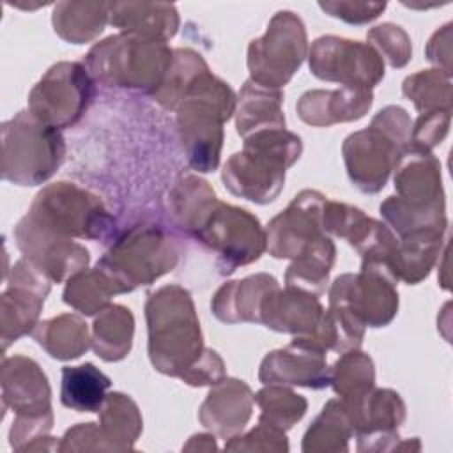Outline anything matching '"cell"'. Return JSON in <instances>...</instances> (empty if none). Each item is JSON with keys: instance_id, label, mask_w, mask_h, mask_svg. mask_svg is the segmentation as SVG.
<instances>
[{"instance_id": "obj_41", "label": "cell", "mask_w": 453, "mask_h": 453, "mask_svg": "<svg viewBox=\"0 0 453 453\" xmlns=\"http://www.w3.org/2000/svg\"><path fill=\"white\" fill-rule=\"evenodd\" d=\"M380 214L384 221L398 234V237L418 230L448 228L446 209H418L403 203L396 196H389L380 203Z\"/></svg>"}, {"instance_id": "obj_47", "label": "cell", "mask_w": 453, "mask_h": 453, "mask_svg": "<svg viewBox=\"0 0 453 453\" xmlns=\"http://www.w3.org/2000/svg\"><path fill=\"white\" fill-rule=\"evenodd\" d=\"M223 377H225V363L221 356L212 349H205L198 363L193 365L180 377V380H184L189 386H212Z\"/></svg>"}, {"instance_id": "obj_8", "label": "cell", "mask_w": 453, "mask_h": 453, "mask_svg": "<svg viewBox=\"0 0 453 453\" xmlns=\"http://www.w3.org/2000/svg\"><path fill=\"white\" fill-rule=\"evenodd\" d=\"M4 411L16 414L9 439L14 449H37L53 426L51 389L41 366L25 356L4 357L2 363Z\"/></svg>"}, {"instance_id": "obj_38", "label": "cell", "mask_w": 453, "mask_h": 453, "mask_svg": "<svg viewBox=\"0 0 453 453\" xmlns=\"http://www.w3.org/2000/svg\"><path fill=\"white\" fill-rule=\"evenodd\" d=\"M255 403L260 407L258 423L283 432L292 428L308 409L304 396L280 384H267L264 389H260L255 395Z\"/></svg>"}, {"instance_id": "obj_24", "label": "cell", "mask_w": 453, "mask_h": 453, "mask_svg": "<svg viewBox=\"0 0 453 453\" xmlns=\"http://www.w3.org/2000/svg\"><path fill=\"white\" fill-rule=\"evenodd\" d=\"M276 287H280L276 278L267 273H257L242 280L226 281L216 290L211 301V310L214 317L225 324H260L262 303Z\"/></svg>"}, {"instance_id": "obj_37", "label": "cell", "mask_w": 453, "mask_h": 453, "mask_svg": "<svg viewBox=\"0 0 453 453\" xmlns=\"http://www.w3.org/2000/svg\"><path fill=\"white\" fill-rule=\"evenodd\" d=\"M329 386L343 402L365 395L375 388V366L372 357L359 349L342 352V357L331 366Z\"/></svg>"}, {"instance_id": "obj_45", "label": "cell", "mask_w": 453, "mask_h": 453, "mask_svg": "<svg viewBox=\"0 0 453 453\" xmlns=\"http://www.w3.org/2000/svg\"><path fill=\"white\" fill-rule=\"evenodd\" d=\"M319 7L333 18L350 25H365L379 18L388 4L386 2H319Z\"/></svg>"}, {"instance_id": "obj_34", "label": "cell", "mask_w": 453, "mask_h": 453, "mask_svg": "<svg viewBox=\"0 0 453 453\" xmlns=\"http://www.w3.org/2000/svg\"><path fill=\"white\" fill-rule=\"evenodd\" d=\"M117 294H122L120 287L96 264V267L85 269L67 280L64 303L83 315H97L111 304L110 299Z\"/></svg>"}, {"instance_id": "obj_11", "label": "cell", "mask_w": 453, "mask_h": 453, "mask_svg": "<svg viewBox=\"0 0 453 453\" xmlns=\"http://www.w3.org/2000/svg\"><path fill=\"white\" fill-rule=\"evenodd\" d=\"M193 237L216 255L221 274H232L265 251V230L260 221L250 211L219 200Z\"/></svg>"}, {"instance_id": "obj_48", "label": "cell", "mask_w": 453, "mask_h": 453, "mask_svg": "<svg viewBox=\"0 0 453 453\" xmlns=\"http://www.w3.org/2000/svg\"><path fill=\"white\" fill-rule=\"evenodd\" d=\"M451 23H446L435 30L426 44V58L448 74H451Z\"/></svg>"}, {"instance_id": "obj_27", "label": "cell", "mask_w": 453, "mask_h": 453, "mask_svg": "<svg viewBox=\"0 0 453 453\" xmlns=\"http://www.w3.org/2000/svg\"><path fill=\"white\" fill-rule=\"evenodd\" d=\"M283 92L276 88L262 87L248 80L237 97L235 104V129L242 138L265 131V129H283Z\"/></svg>"}, {"instance_id": "obj_6", "label": "cell", "mask_w": 453, "mask_h": 453, "mask_svg": "<svg viewBox=\"0 0 453 453\" xmlns=\"http://www.w3.org/2000/svg\"><path fill=\"white\" fill-rule=\"evenodd\" d=\"M65 142L60 129L28 110L2 124V177L18 186L46 182L64 163Z\"/></svg>"}, {"instance_id": "obj_36", "label": "cell", "mask_w": 453, "mask_h": 453, "mask_svg": "<svg viewBox=\"0 0 453 453\" xmlns=\"http://www.w3.org/2000/svg\"><path fill=\"white\" fill-rule=\"evenodd\" d=\"M354 435L352 421L343 402L329 400L303 437V451L338 453L349 449V439Z\"/></svg>"}, {"instance_id": "obj_39", "label": "cell", "mask_w": 453, "mask_h": 453, "mask_svg": "<svg viewBox=\"0 0 453 453\" xmlns=\"http://www.w3.org/2000/svg\"><path fill=\"white\" fill-rule=\"evenodd\" d=\"M451 74L441 69H425L409 74L402 83V92L412 101L419 113L451 110Z\"/></svg>"}, {"instance_id": "obj_35", "label": "cell", "mask_w": 453, "mask_h": 453, "mask_svg": "<svg viewBox=\"0 0 453 453\" xmlns=\"http://www.w3.org/2000/svg\"><path fill=\"white\" fill-rule=\"evenodd\" d=\"M334 257L336 248L331 237H320L299 258L292 260L285 273V287H294L313 296H320L326 290Z\"/></svg>"}, {"instance_id": "obj_3", "label": "cell", "mask_w": 453, "mask_h": 453, "mask_svg": "<svg viewBox=\"0 0 453 453\" xmlns=\"http://www.w3.org/2000/svg\"><path fill=\"white\" fill-rule=\"evenodd\" d=\"M303 152L301 138L283 129H265L244 138V149L232 154L221 172L225 188L255 203L276 200L285 184V170Z\"/></svg>"}, {"instance_id": "obj_7", "label": "cell", "mask_w": 453, "mask_h": 453, "mask_svg": "<svg viewBox=\"0 0 453 453\" xmlns=\"http://www.w3.org/2000/svg\"><path fill=\"white\" fill-rule=\"evenodd\" d=\"M34 230L62 239H106L115 226L103 202L71 182L42 188L21 218Z\"/></svg>"}, {"instance_id": "obj_42", "label": "cell", "mask_w": 453, "mask_h": 453, "mask_svg": "<svg viewBox=\"0 0 453 453\" xmlns=\"http://www.w3.org/2000/svg\"><path fill=\"white\" fill-rule=\"evenodd\" d=\"M368 44L384 57L391 67H403L412 57V44L407 32L395 23H382L368 30Z\"/></svg>"}, {"instance_id": "obj_2", "label": "cell", "mask_w": 453, "mask_h": 453, "mask_svg": "<svg viewBox=\"0 0 453 453\" xmlns=\"http://www.w3.org/2000/svg\"><path fill=\"white\" fill-rule=\"evenodd\" d=\"M237 97L232 87L209 69L202 71L186 88L177 111V129L188 163L209 173L219 165L223 124L235 113Z\"/></svg>"}, {"instance_id": "obj_4", "label": "cell", "mask_w": 453, "mask_h": 453, "mask_svg": "<svg viewBox=\"0 0 453 453\" xmlns=\"http://www.w3.org/2000/svg\"><path fill=\"white\" fill-rule=\"evenodd\" d=\"M173 62L166 42L136 34H115L94 44L85 55V67L94 81L156 94Z\"/></svg>"}, {"instance_id": "obj_49", "label": "cell", "mask_w": 453, "mask_h": 453, "mask_svg": "<svg viewBox=\"0 0 453 453\" xmlns=\"http://www.w3.org/2000/svg\"><path fill=\"white\" fill-rule=\"evenodd\" d=\"M184 449H216V442H214V434H198L193 435L191 441L184 446Z\"/></svg>"}, {"instance_id": "obj_44", "label": "cell", "mask_w": 453, "mask_h": 453, "mask_svg": "<svg viewBox=\"0 0 453 453\" xmlns=\"http://www.w3.org/2000/svg\"><path fill=\"white\" fill-rule=\"evenodd\" d=\"M226 451H288L283 430L258 423L244 435H235L225 442Z\"/></svg>"}, {"instance_id": "obj_16", "label": "cell", "mask_w": 453, "mask_h": 453, "mask_svg": "<svg viewBox=\"0 0 453 453\" xmlns=\"http://www.w3.org/2000/svg\"><path fill=\"white\" fill-rule=\"evenodd\" d=\"M51 283L53 281L30 260L19 258L14 264L9 285L0 299L4 350L12 342L35 329Z\"/></svg>"}, {"instance_id": "obj_18", "label": "cell", "mask_w": 453, "mask_h": 453, "mask_svg": "<svg viewBox=\"0 0 453 453\" xmlns=\"http://www.w3.org/2000/svg\"><path fill=\"white\" fill-rule=\"evenodd\" d=\"M262 384L303 386L322 389L331 382V368L326 350L315 347L304 336H296L287 347L269 352L258 368Z\"/></svg>"}, {"instance_id": "obj_21", "label": "cell", "mask_w": 453, "mask_h": 453, "mask_svg": "<svg viewBox=\"0 0 453 453\" xmlns=\"http://www.w3.org/2000/svg\"><path fill=\"white\" fill-rule=\"evenodd\" d=\"M253 403L255 395L244 380L223 377L207 393L198 409V419L211 434L232 439L248 425Z\"/></svg>"}, {"instance_id": "obj_19", "label": "cell", "mask_w": 453, "mask_h": 453, "mask_svg": "<svg viewBox=\"0 0 453 453\" xmlns=\"http://www.w3.org/2000/svg\"><path fill=\"white\" fill-rule=\"evenodd\" d=\"M14 239L23 253V258L30 260L53 283H60L85 271L90 260L85 246L74 242L73 239L41 234L21 219L14 228Z\"/></svg>"}, {"instance_id": "obj_43", "label": "cell", "mask_w": 453, "mask_h": 453, "mask_svg": "<svg viewBox=\"0 0 453 453\" xmlns=\"http://www.w3.org/2000/svg\"><path fill=\"white\" fill-rule=\"evenodd\" d=\"M451 120V110H435L419 113L414 126H411V136L409 145L423 150H432L435 145H439L449 129Z\"/></svg>"}, {"instance_id": "obj_25", "label": "cell", "mask_w": 453, "mask_h": 453, "mask_svg": "<svg viewBox=\"0 0 453 453\" xmlns=\"http://www.w3.org/2000/svg\"><path fill=\"white\" fill-rule=\"evenodd\" d=\"M110 25L126 34H136L166 42L179 30V12L163 2H108Z\"/></svg>"}, {"instance_id": "obj_10", "label": "cell", "mask_w": 453, "mask_h": 453, "mask_svg": "<svg viewBox=\"0 0 453 453\" xmlns=\"http://www.w3.org/2000/svg\"><path fill=\"white\" fill-rule=\"evenodd\" d=\"M308 55V37L303 19L292 11H278L262 37L248 46L250 80L280 90Z\"/></svg>"}, {"instance_id": "obj_46", "label": "cell", "mask_w": 453, "mask_h": 453, "mask_svg": "<svg viewBox=\"0 0 453 453\" xmlns=\"http://www.w3.org/2000/svg\"><path fill=\"white\" fill-rule=\"evenodd\" d=\"M60 451H90V449H110L99 423H80L69 428L58 446Z\"/></svg>"}, {"instance_id": "obj_29", "label": "cell", "mask_w": 453, "mask_h": 453, "mask_svg": "<svg viewBox=\"0 0 453 453\" xmlns=\"http://www.w3.org/2000/svg\"><path fill=\"white\" fill-rule=\"evenodd\" d=\"M32 336L51 357L60 361L76 359L90 347L88 326L74 313H62L39 322Z\"/></svg>"}, {"instance_id": "obj_31", "label": "cell", "mask_w": 453, "mask_h": 453, "mask_svg": "<svg viewBox=\"0 0 453 453\" xmlns=\"http://www.w3.org/2000/svg\"><path fill=\"white\" fill-rule=\"evenodd\" d=\"M111 380L96 365L83 363L62 368L60 402L78 412H99Z\"/></svg>"}, {"instance_id": "obj_9", "label": "cell", "mask_w": 453, "mask_h": 453, "mask_svg": "<svg viewBox=\"0 0 453 453\" xmlns=\"http://www.w3.org/2000/svg\"><path fill=\"white\" fill-rule=\"evenodd\" d=\"M179 262L173 239L154 225H136L126 230L97 260L120 287L122 294L150 285L170 273Z\"/></svg>"}, {"instance_id": "obj_23", "label": "cell", "mask_w": 453, "mask_h": 453, "mask_svg": "<svg viewBox=\"0 0 453 453\" xmlns=\"http://www.w3.org/2000/svg\"><path fill=\"white\" fill-rule=\"evenodd\" d=\"M322 313L319 296L294 287H276L262 303L260 324L278 333L306 336L317 329Z\"/></svg>"}, {"instance_id": "obj_5", "label": "cell", "mask_w": 453, "mask_h": 453, "mask_svg": "<svg viewBox=\"0 0 453 453\" xmlns=\"http://www.w3.org/2000/svg\"><path fill=\"white\" fill-rule=\"evenodd\" d=\"M411 117L402 106L382 108L366 129L343 140L342 154L352 184L363 193L380 191L409 145Z\"/></svg>"}, {"instance_id": "obj_33", "label": "cell", "mask_w": 453, "mask_h": 453, "mask_svg": "<svg viewBox=\"0 0 453 453\" xmlns=\"http://www.w3.org/2000/svg\"><path fill=\"white\" fill-rule=\"evenodd\" d=\"M216 202V193L209 182L195 175L180 179L170 193L172 216L189 235L196 234Z\"/></svg>"}, {"instance_id": "obj_32", "label": "cell", "mask_w": 453, "mask_h": 453, "mask_svg": "<svg viewBox=\"0 0 453 453\" xmlns=\"http://www.w3.org/2000/svg\"><path fill=\"white\" fill-rule=\"evenodd\" d=\"M99 426L110 449H131L143 428L136 402L124 393H108L103 407L99 409Z\"/></svg>"}, {"instance_id": "obj_28", "label": "cell", "mask_w": 453, "mask_h": 453, "mask_svg": "<svg viewBox=\"0 0 453 453\" xmlns=\"http://www.w3.org/2000/svg\"><path fill=\"white\" fill-rule=\"evenodd\" d=\"M134 317L122 304H110L97 313L92 324L90 347L103 361L113 363L124 359L133 347Z\"/></svg>"}, {"instance_id": "obj_17", "label": "cell", "mask_w": 453, "mask_h": 453, "mask_svg": "<svg viewBox=\"0 0 453 453\" xmlns=\"http://www.w3.org/2000/svg\"><path fill=\"white\" fill-rule=\"evenodd\" d=\"M343 405L352 421L359 451L396 449L398 426L405 419V403L396 391L372 388Z\"/></svg>"}, {"instance_id": "obj_1", "label": "cell", "mask_w": 453, "mask_h": 453, "mask_svg": "<svg viewBox=\"0 0 453 453\" xmlns=\"http://www.w3.org/2000/svg\"><path fill=\"white\" fill-rule=\"evenodd\" d=\"M145 319L152 366L180 379L207 349L191 294L180 285L157 288L147 297Z\"/></svg>"}, {"instance_id": "obj_20", "label": "cell", "mask_w": 453, "mask_h": 453, "mask_svg": "<svg viewBox=\"0 0 453 453\" xmlns=\"http://www.w3.org/2000/svg\"><path fill=\"white\" fill-rule=\"evenodd\" d=\"M396 198L418 209H446L441 165L432 150L407 145L395 168Z\"/></svg>"}, {"instance_id": "obj_12", "label": "cell", "mask_w": 453, "mask_h": 453, "mask_svg": "<svg viewBox=\"0 0 453 453\" xmlns=\"http://www.w3.org/2000/svg\"><path fill=\"white\" fill-rule=\"evenodd\" d=\"M94 97L96 81L85 64L58 62L30 90L28 111L57 129H65L83 117Z\"/></svg>"}, {"instance_id": "obj_22", "label": "cell", "mask_w": 453, "mask_h": 453, "mask_svg": "<svg viewBox=\"0 0 453 453\" xmlns=\"http://www.w3.org/2000/svg\"><path fill=\"white\" fill-rule=\"evenodd\" d=\"M373 103L372 88L342 85L336 90H308L297 104V115L303 122L315 127H327L336 122H352L368 113Z\"/></svg>"}, {"instance_id": "obj_13", "label": "cell", "mask_w": 453, "mask_h": 453, "mask_svg": "<svg viewBox=\"0 0 453 453\" xmlns=\"http://www.w3.org/2000/svg\"><path fill=\"white\" fill-rule=\"evenodd\" d=\"M396 283L388 265L363 262L357 274L345 273L333 281L329 304L349 310L368 327H384L398 311Z\"/></svg>"}, {"instance_id": "obj_40", "label": "cell", "mask_w": 453, "mask_h": 453, "mask_svg": "<svg viewBox=\"0 0 453 453\" xmlns=\"http://www.w3.org/2000/svg\"><path fill=\"white\" fill-rule=\"evenodd\" d=\"M209 69L205 60L189 48H175L172 67L161 85V88L154 94L156 101L166 110H175L189 87V83L202 73Z\"/></svg>"}, {"instance_id": "obj_14", "label": "cell", "mask_w": 453, "mask_h": 453, "mask_svg": "<svg viewBox=\"0 0 453 453\" xmlns=\"http://www.w3.org/2000/svg\"><path fill=\"white\" fill-rule=\"evenodd\" d=\"M308 60L311 74L324 81L373 88L384 78L382 57L361 41L322 35L313 41Z\"/></svg>"}, {"instance_id": "obj_30", "label": "cell", "mask_w": 453, "mask_h": 453, "mask_svg": "<svg viewBox=\"0 0 453 453\" xmlns=\"http://www.w3.org/2000/svg\"><path fill=\"white\" fill-rule=\"evenodd\" d=\"M53 30L71 44L96 39L110 23L108 2H58L51 14Z\"/></svg>"}, {"instance_id": "obj_26", "label": "cell", "mask_w": 453, "mask_h": 453, "mask_svg": "<svg viewBox=\"0 0 453 453\" xmlns=\"http://www.w3.org/2000/svg\"><path fill=\"white\" fill-rule=\"evenodd\" d=\"M444 235L446 230L428 228L400 237L388 262V267L396 281L402 280L409 285L423 281L430 274L435 262L441 258L442 248L448 242Z\"/></svg>"}, {"instance_id": "obj_15", "label": "cell", "mask_w": 453, "mask_h": 453, "mask_svg": "<svg viewBox=\"0 0 453 453\" xmlns=\"http://www.w3.org/2000/svg\"><path fill=\"white\" fill-rule=\"evenodd\" d=\"M327 198L303 189L265 228V250L274 258H299L313 242L327 235L322 228V207Z\"/></svg>"}]
</instances>
